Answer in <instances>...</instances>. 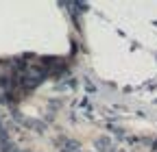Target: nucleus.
Here are the masks:
<instances>
[{"instance_id":"obj_1","label":"nucleus","mask_w":157,"mask_h":152,"mask_svg":"<svg viewBox=\"0 0 157 152\" xmlns=\"http://www.w3.org/2000/svg\"><path fill=\"white\" fill-rule=\"evenodd\" d=\"M94 146L98 148V152H113V150H116V146H113V141H111L109 137H98V139L94 141Z\"/></svg>"}]
</instances>
